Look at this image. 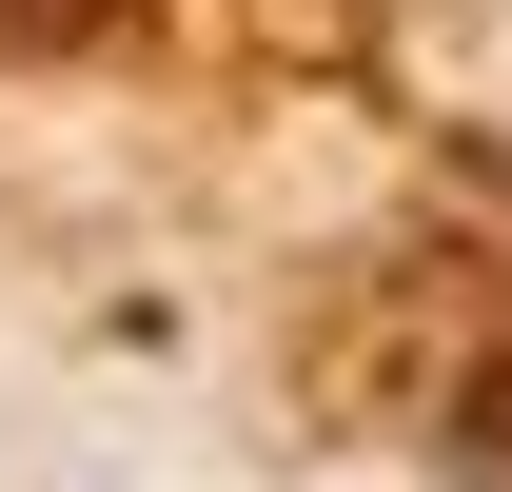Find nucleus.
Returning <instances> with one entry per match:
<instances>
[{
  "label": "nucleus",
  "mask_w": 512,
  "mask_h": 492,
  "mask_svg": "<svg viewBox=\"0 0 512 492\" xmlns=\"http://www.w3.org/2000/svg\"><path fill=\"white\" fill-rule=\"evenodd\" d=\"M99 20H138V0H0V40H20V60H60V40H99Z\"/></svg>",
  "instance_id": "nucleus-1"
}]
</instances>
